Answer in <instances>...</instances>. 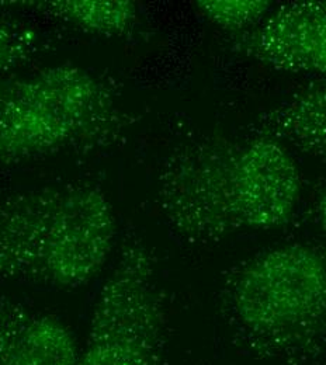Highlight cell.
<instances>
[{
	"label": "cell",
	"mask_w": 326,
	"mask_h": 365,
	"mask_svg": "<svg viewBox=\"0 0 326 365\" xmlns=\"http://www.w3.org/2000/svg\"><path fill=\"white\" fill-rule=\"evenodd\" d=\"M301 195L298 169L272 138L203 135L176 146L161 165L156 204L188 243L287 225Z\"/></svg>",
	"instance_id": "obj_1"
},
{
	"label": "cell",
	"mask_w": 326,
	"mask_h": 365,
	"mask_svg": "<svg viewBox=\"0 0 326 365\" xmlns=\"http://www.w3.org/2000/svg\"><path fill=\"white\" fill-rule=\"evenodd\" d=\"M238 51L280 72L326 76V1H291L235 37Z\"/></svg>",
	"instance_id": "obj_6"
},
{
	"label": "cell",
	"mask_w": 326,
	"mask_h": 365,
	"mask_svg": "<svg viewBox=\"0 0 326 365\" xmlns=\"http://www.w3.org/2000/svg\"><path fill=\"white\" fill-rule=\"evenodd\" d=\"M14 4L104 37L124 36L138 20L137 4L128 0H29Z\"/></svg>",
	"instance_id": "obj_8"
},
{
	"label": "cell",
	"mask_w": 326,
	"mask_h": 365,
	"mask_svg": "<svg viewBox=\"0 0 326 365\" xmlns=\"http://www.w3.org/2000/svg\"><path fill=\"white\" fill-rule=\"evenodd\" d=\"M166 326L155 255L131 237L97 292L79 365H163Z\"/></svg>",
	"instance_id": "obj_5"
},
{
	"label": "cell",
	"mask_w": 326,
	"mask_h": 365,
	"mask_svg": "<svg viewBox=\"0 0 326 365\" xmlns=\"http://www.w3.org/2000/svg\"><path fill=\"white\" fill-rule=\"evenodd\" d=\"M198 11L213 24L228 31H248L272 10L268 0H198Z\"/></svg>",
	"instance_id": "obj_10"
},
{
	"label": "cell",
	"mask_w": 326,
	"mask_h": 365,
	"mask_svg": "<svg viewBox=\"0 0 326 365\" xmlns=\"http://www.w3.org/2000/svg\"><path fill=\"white\" fill-rule=\"evenodd\" d=\"M81 349L66 323L0 298V365H79Z\"/></svg>",
	"instance_id": "obj_7"
},
{
	"label": "cell",
	"mask_w": 326,
	"mask_h": 365,
	"mask_svg": "<svg viewBox=\"0 0 326 365\" xmlns=\"http://www.w3.org/2000/svg\"><path fill=\"white\" fill-rule=\"evenodd\" d=\"M315 214L318 224L322 227L326 232V188L320 194L317 204H315Z\"/></svg>",
	"instance_id": "obj_11"
},
{
	"label": "cell",
	"mask_w": 326,
	"mask_h": 365,
	"mask_svg": "<svg viewBox=\"0 0 326 365\" xmlns=\"http://www.w3.org/2000/svg\"><path fill=\"white\" fill-rule=\"evenodd\" d=\"M117 218L93 184L66 182L0 197V282L81 288L101 273Z\"/></svg>",
	"instance_id": "obj_3"
},
{
	"label": "cell",
	"mask_w": 326,
	"mask_h": 365,
	"mask_svg": "<svg viewBox=\"0 0 326 365\" xmlns=\"http://www.w3.org/2000/svg\"><path fill=\"white\" fill-rule=\"evenodd\" d=\"M128 125L108 82L56 65L0 82V169L107 146Z\"/></svg>",
	"instance_id": "obj_4"
},
{
	"label": "cell",
	"mask_w": 326,
	"mask_h": 365,
	"mask_svg": "<svg viewBox=\"0 0 326 365\" xmlns=\"http://www.w3.org/2000/svg\"><path fill=\"white\" fill-rule=\"evenodd\" d=\"M44 48V38L30 24L0 16V78L33 61Z\"/></svg>",
	"instance_id": "obj_9"
},
{
	"label": "cell",
	"mask_w": 326,
	"mask_h": 365,
	"mask_svg": "<svg viewBox=\"0 0 326 365\" xmlns=\"http://www.w3.org/2000/svg\"><path fill=\"white\" fill-rule=\"evenodd\" d=\"M220 309L233 343L280 365H326V249L287 243L235 263Z\"/></svg>",
	"instance_id": "obj_2"
}]
</instances>
